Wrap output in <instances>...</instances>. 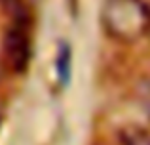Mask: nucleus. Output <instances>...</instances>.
<instances>
[{"instance_id":"2","label":"nucleus","mask_w":150,"mask_h":145,"mask_svg":"<svg viewBox=\"0 0 150 145\" xmlns=\"http://www.w3.org/2000/svg\"><path fill=\"white\" fill-rule=\"evenodd\" d=\"M30 46L29 21H13L4 34V63L13 73H23L30 61Z\"/></svg>"},{"instance_id":"1","label":"nucleus","mask_w":150,"mask_h":145,"mask_svg":"<svg viewBox=\"0 0 150 145\" xmlns=\"http://www.w3.org/2000/svg\"><path fill=\"white\" fill-rule=\"evenodd\" d=\"M101 21L108 36L133 44L150 31V6L144 0H105Z\"/></svg>"},{"instance_id":"4","label":"nucleus","mask_w":150,"mask_h":145,"mask_svg":"<svg viewBox=\"0 0 150 145\" xmlns=\"http://www.w3.org/2000/svg\"><path fill=\"white\" fill-rule=\"evenodd\" d=\"M125 145H150V134L143 130H135L125 134Z\"/></svg>"},{"instance_id":"5","label":"nucleus","mask_w":150,"mask_h":145,"mask_svg":"<svg viewBox=\"0 0 150 145\" xmlns=\"http://www.w3.org/2000/svg\"><path fill=\"white\" fill-rule=\"evenodd\" d=\"M148 36H150V31H148Z\"/></svg>"},{"instance_id":"3","label":"nucleus","mask_w":150,"mask_h":145,"mask_svg":"<svg viewBox=\"0 0 150 145\" xmlns=\"http://www.w3.org/2000/svg\"><path fill=\"white\" fill-rule=\"evenodd\" d=\"M137 99L143 105V109L146 111V115L150 116V78H146V80H143L139 84V88H137Z\"/></svg>"}]
</instances>
